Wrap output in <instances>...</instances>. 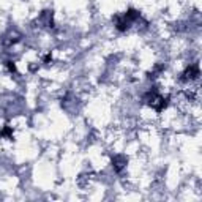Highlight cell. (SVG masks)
<instances>
[{
    "label": "cell",
    "mask_w": 202,
    "mask_h": 202,
    "mask_svg": "<svg viewBox=\"0 0 202 202\" xmlns=\"http://www.w3.org/2000/svg\"><path fill=\"white\" fill-rule=\"evenodd\" d=\"M8 68H10V71H16V66H14L11 62H8Z\"/></svg>",
    "instance_id": "2"
},
{
    "label": "cell",
    "mask_w": 202,
    "mask_h": 202,
    "mask_svg": "<svg viewBox=\"0 0 202 202\" xmlns=\"http://www.w3.org/2000/svg\"><path fill=\"white\" fill-rule=\"evenodd\" d=\"M197 74H199L197 66H190L188 70H186V73H185V79H193V77H196Z\"/></svg>",
    "instance_id": "1"
}]
</instances>
